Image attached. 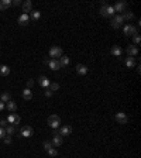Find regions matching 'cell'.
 Returning a JSON list of instances; mask_svg holds the SVG:
<instances>
[{
    "label": "cell",
    "instance_id": "cell-39",
    "mask_svg": "<svg viewBox=\"0 0 141 158\" xmlns=\"http://www.w3.org/2000/svg\"><path fill=\"white\" fill-rule=\"evenodd\" d=\"M49 61H51V59H49V58H45V59H44V61H42V62H44V64H45V65H48V64H49Z\"/></svg>",
    "mask_w": 141,
    "mask_h": 158
},
{
    "label": "cell",
    "instance_id": "cell-11",
    "mask_svg": "<svg viewBox=\"0 0 141 158\" xmlns=\"http://www.w3.org/2000/svg\"><path fill=\"white\" fill-rule=\"evenodd\" d=\"M127 54H128V57H131V58H134L137 54H138V48L136 47V45H128L127 47Z\"/></svg>",
    "mask_w": 141,
    "mask_h": 158
},
{
    "label": "cell",
    "instance_id": "cell-14",
    "mask_svg": "<svg viewBox=\"0 0 141 158\" xmlns=\"http://www.w3.org/2000/svg\"><path fill=\"white\" fill-rule=\"evenodd\" d=\"M59 66L61 68H67L68 65H69V62H70V59H69V57H67V55H62L61 58H59Z\"/></svg>",
    "mask_w": 141,
    "mask_h": 158
},
{
    "label": "cell",
    "instance_id": "cell-1",
    "mask_svg": "<svg viewBox=\"0 0 141 158\" xmlns=\"http://www.w3.org/2000/svg\"><path fill=\"white\" fill-rule=\"evenodd\" d=\"M59 124H61V118H59V116H57V115H51V116L48 117V126H49V127H52V128H58Z\"/></svg>",
    "mask_w": 141,
    "mask_h": 158
},
{
    "label": "cell",
    "instance_id": "cell-20",
    "mask_svg": "<svg viewBox=\"0 0 141 158\" xmlns=\"http://www.w3.org/2000/svg\"><path fill=\"white\" fill-rule=\"evenodd\" d=\"M6 107H7V110L11 112V113H14V112L17 110V105H16V102H13V100L7 102V103H6Z\"/></svg>",
    "mask_w": 141,
    "mask_h": 158
},
{
    "label": "cell",
    "instance_id": "cell-23",
    "mask_svg": "<svg viewBox=\"0 0 141 158\" xmlns=\"http://www.w3.org/2000/svg\"><path fill=\"white\" fill-rule=\"evenodd\" d=\"M11 6V0H0V10H6Z\"/></svg>",
    "mask_w": 141,
    "mask_h": 158
},
{
    "label": "cell",
    "instance_id": "cell-6",
    "mask_svg": "<svg viewBox=\"0 0 141 158\" xmlns=\"http://www.w3.org/2000/svg\"><path fill=\"white\" fill-rule=\"evenodd\" d=\"M123 33H124L126 36H128V37H131V36H136V34H138L137 28H136L134 26H131V24H127V26H124V28H123Z\"/></svg>",
    "mask_w": 141,
    "mask_h": 158
},
{
    "label": "cell",
    "instance_id": "cell-34",
    "mask_svg": "<svg viewBox=\"0 0 141 158\" xmlns=\"http://www.w3.org/2000/svg\"><path fill=\"white\" fill-rule=\"evenodd\" d=\"M3 140H4V143H6V144H11V137H10V136H6Z\"/></svg>",
    "mask_w": 141,
    "mask_h": 158
},
{
    "label": "cell",
    "instance_id": "cell-13",
    "mask_svg": "<svg viewBox=\"0 0 141 158\" xmlns=\"http://www.w3.org/2000/svg\"><path fill=\"white\" fill-rule=\"evenodd\" d=\"M52 136H54V138H52V141H51V143H52V145H54V147H59V145L62 144V137L59 136V133L52 134Z\"/></svg>",
    "mask_w": 141,
    "mask_h": 158
},
{
    "label": "cell",
    "instance_id": "cell-36",
    "mask_svg": "<svg viewBox=\"0 0 141 158\" xmlns=\"http://www.w3.org/2000/svg\"><path fill=\"white\" fill-rule=\"evenodd\" d=\"M33 85H34V80H33V79H30V80L27 82V89H31V88H33Z\"/></svg>",
    "mask_w": 141,
    "mask_h": 158
},
{
    "label": "cell",
    "instance_id": "cell-10",
    "mask_svg": "<svg viewBox=\"0 0 141 158\" xmlns=\"http://www.w3.org/2000/svg\"><path fill=\"white\" fill-rule=\"evenodd\" d=\"M21 9H23L24 14H28V13L33 11V3H31L30 0H27V1H24V3L21 4Z\"/></svg>",
    "mask_w": 141,
    "mask_h": 158
},
{
    "label": "cell",
    "instance_id": "cell-17",
    "mask_svg": "<svg viewBox=\"0 0 141 158\" xmlns=\"http://www.w3.org/2000/svg\"><path fill=\"white\" fill-rule=\"evenodd\" d=\"M113 9H114V11H126V3L124 1H119V3H116L113 6Z\"/></svg>",
    "mask_w": 141,
    "mask_h": 158
},
{
    "label": "cell",
    "instance_id": "cell-37",
    "mask_svg": "<svg viewBox=\"0 0 141 158\" xmlns=\"http://www.w3.org/2000/svg\"><path fill=\"white\" fill-rule=\"evenodd\" d=\"M11 4H14V6H20V4H23L20 0H14V1H11Z\"/></svg>",
    "mask_w": 141,
    "mask_h": 158
},
{
    "label": "cell",
    "instance_id": "cell-30",
    "mask_svg": "<svg viewBox=\"0 0 141 158\" xmlns=\"http://www.w3.org/2000/svg\"><path fill=\"white\" fill-rule=\"evenodd\" d=\"M42 148L48 151V150L54 148V145H52V143H51V141H44V144H42Z\"/></svg>",
    "mask_w": 141,
    "mask_h": 158
},
{
    "label": "cell",
    "instance_id": "cell-4",
    "mask_svg": "<svg viewBox=\"0 0 141 158\" xmlns=\"http://www.w3.org/2000/svg\"><path fill=\"white\" fill-rule=\"evenodd\" d=\"M6 120H7L9 124H11V126H14V127H17V126L20 124V116H18L17 113H11Z\"/></svg>",
    "mask_w": 141,
    "mask_h": 158
},
{
    "label": "cell",
    "instance_id": "cell-27",
    "mask_svg": "<svg viewBox=\"0 0 141 158\" xmlns=\"http://www.w3.org/2000/svg\"><path fill=\"white\" fill-rule=\"evenodd\" d=\"M40 17H41V13H40L38 10H33V11H31V17H30V20L37 21V20H40Z\"/></svg>",
    "mask_w": 141,
    "mask_h": 158
},
{
    "label": "cell",
    "instance_id": "cell-31",
    "mask_svg": "<svg viewBox=\"0 0 141 158\" xmlns=\"http://www.w3.org/2000/svg\"><path fill=\"white\" fill-rule=\"evenodd\" d=\"M133 41H134V45L137 47V45L140 44V41H141L140 36H138V34H136V36H133Z\"/></svg>",
    "mask_w": 141,
    "mask_h": 158
},
{
    "label": "cell",
    "instance_id": "cell-19",
    "mask_svg": "<svg viewBox=\"0 0 141 158\" xmlns=\"http://www.w3.org/2000/svg\"><path fill=\"white\" fill-rule=\"evenodd\" d=\"M48 66H49V69H52V71H58V69H61L59 62H58L57 59H51L49 64H48Z\"/></svg>",
    "mask_w": 141,
    "mask_h": 158
},
{
    "label": "cell",
    "instance_id": "cell-33",
    "mask_svg": "<svg viewBox=\"0 0 141 158\" xmlns=\"http://www.w3.org/2000/svg\"><path fill=\"white\" fill-rule=\"evenodd\" d=\"M48 154H49L51 157H55V155L58 154V151H57L55 148H51V150H48Z\"/></svg>",
    "mask_w": 141,
    "mask_h": 158
},
{
    "label": "cell",
    "instance_id": "cell-25",
    "mask_svg": "<svg viewBox=\"0 0 141 158\" xmlns=\"http://www.w3.org/2000/svg\"><path fill=\"white\" fill-rule=\"evenodd\" d=\"M10 74V68L7 65H0V75L1 76H7Z\"/></svg>",
    "mask_w": 141,
    "mask_h": 158
},
{
    "label": "cell",
    "instance_id": "cell-2",
    "mask_svg": "<svg viewBox=\"0 0 141 158\" xmlns=\"http://www.w3.org/2000/svg\"><path fill=\"white\" fill-rule=\"evenodd\" d=\"M99 13L103 16V17H111L114 14V9L111 6H107V4H103L102 9L99 10Z\"/></svg>",
    "mask_w": 141,
    "mask_h": 158
},
{
    "label": "cell",
    "instance_id": "cell-8",
    "mask_svg": "<svg viewBox=\"0 0 141 158\" xmlns=\"http://www.w3.org/2000/svg\"><path fill=\"white\" fill-rule=\"evenodd\" d=\"M58 133H59V136H61V137L70 136V133H72V127H70V126H62V127L58 130Z\"/></svg>",
    "mask_w": 141,
    "mask_h": 158
},
{
    "label": "cell",
    "instance_id": "cell-22",
    "mask_svg": "<svg viewBox=\"0 0 141 158\" xmlns=\"http://www.w3.org/2000/svg\"><path fill=\"white\" fill-rule=\"evenodd\" d=\"M31 97H33V92H31V89H24L23 90V99L24 100H31Z\"/></svg>",
    "mask_w": 141,
    "mask_h": 158
},
{
    "label": "cell",
    "instance_id": "cell-18",
    "mask_svg": "<svg viewBox=\"0 0 141 158\" xmlns=\"http://www.w3.org/2000/svg\"><path fill=\"white\" fill-rule=\"evenodd\" d=\"M110 54L114 55V57H120V55H121V48H120L119 45H113V47L110 48Z\"/></svg>",
    "mask_w": 141,
    "mask_h": 158
},
{
    "label": "cell",
    "instance_id": "cell-15",
    "mask_svg": "<svg viewBox=\"0 0 141 158\" xmlns=\"http://www.w3.org/2000/svg\"><path fill=\"white\" fill-rule=\"evenodd\" d=\"M76 72L79 74V75H86L88 74V66L86 65H83V64H78L76 65Z\"/></svg>",
    "mask_w": 141,
    "mask_h": 158
},
{
    "label": "cell",
    "instance_id": "cell-9",
    "mask_svg": "<svg viewBox=\"0 0 141 158\" xmlns=\"http://www.w3.org/2000/svg\"><path fill=\"white\" fill-rule=\"evenodd\" d=\"M127 116H126V113H123V112H119V113H116V121L119 123V124H126L127 123Z\"/></svg>",
    "mask_w": 141,
    "mask_h": 158
},
{
    "label": "cell",
    "instance_id": "cell-21",
    "mask_svg": "<svg viewBox=\"0 0 141 158\" xmlns=\"http://www.w3.org/2000/svg\"><path fill=\"white\" fill-rule=\"evenodd\" d=\"M124 64H126L127 68H134V66H136V61H134V58H131V57H127V58L124 59Z\"/></svg>",
    "mask_w": 141,
    "mask_h": 158
},
{
    "label": "cell",
    "instance_id": "cell-24",
    "mask_svg": "<svg viewBox=\"0 0 141 158\" xmlns=\"http://www.w3.org/2000/svg\"><path fill=\"white\" fill-rule=\"evenodd\" d=\"M0 100H1L3 103H7V102H10V100H11V95H10V93H7V92H3V93H1V96H0Z\"/></svg>",
    "mask_w": 141,
    "mask_h": 158
},
{
    "label": "cell",
    "instance_id": "cell-32",
    "mask_svg": "<svg viewBox=\"0 0 141 158\" xmlns=\"http://www.w3.org/2000/svg\"><path fill=\"white\" fill-rule=\"evenodd\" d=\"M7 136V133H6V128L4 127H0V138H4Z\"/></svg>",
    "mask_w": 141,
    "mask_h": 158
},
{
    "label": "cell",
    "instance_id": "cell-26",
    "mask_svg": "<svg viewBox=\"0 0 141 158\" xmlns=\"http://www.w3.org/2000/svg\"><path fill=\"white\" fill-rule=\"evenodd\" d=\"M16 131H17V128H16L14 126H11V124H9V126L6 127V133H7V136H13Z\"/></svg>",
    "mask_w": 141,
    "mask_h": 158
},
{
    "label": "cell",
    "instance_id": "cell-16",
    "mask_svg": "<svg viewBox=\"0 0 141 158\" xmlns=\"http://www.w3.org/2000/svg\"><path fill=\"white\" fill-rule=\"evenodd\" d=\"M38 83H40L41 88H48L51 82H49V79L47 78V76H40L38 78Z\"/></svg>",
    "mask_w": 141,
    "mask_h": 158
},
{
    "label": "cell",
    "instance_id": "cell-28",
    "mask_svg": "<svg viewBox=\"0 0 141 158\" xmlns=\"http://www.w3.org/2000/svg\"><path fill=\"white\" fill-rule=\"evenodd\" d=\"M121 17H123V20H128V21H130V20L134 18V14H133L131 11H124V14H123Z\"/></svg>",
    "mask_w": 141,
    "mask_h": 158
},
{
    "label": "cell",
    "instance_id": "cell-12",
    "mask_svg": "<svg viewBox=\"0 0 141 158\" xmlns=\"http://www.w3.org/2000/svg\"><path fill=\"white\" fill-rule=\"evenodd\" d=\"M28 23H30V16L23 13V14L18 17V24H20V26H27Z\"/></svg>",
    "mask_w": 141,
    "mask_h": 158
},
{
    "label": "cell",
    "instance_id": "cell-38",
    "mask_svg": "<svg viewBox=\"0 0 141 158\" xmlns=\"http://www.w3.org/2000/svg\"><path fill=\"white\" fill-rule=\"evenodd\" d=\"M51 95H52V92H51L49 89H47V90H45V96H48V97H49Z\"/></svg>",
    "mask_w": 141,
    "mask_h": 158
},
{
    "label": "cell",
    "instance_id": "cell-35",
    "mask_svg": "<svg viewBox=\"0 0 141 158\" xmlns=\"http://www.w3.org/2000/svg\"><path fill=\"white\" fill-rule=\"evenodd\" d=\"M0 127H4V128H6V127H7V120L1 118V120H0Z\"/></svg>",
    "mask_w": 141,
    "mask_h": 158
},
{
    "label": "cell",
    "instance_id": "cell-29",
    "mask_svg": "<svg viewBox=\"0 0 141 158\" xmlns=\"http://www.w3.org/2000/svg\"><path fill=\"white\" fill-rule=\"evenodd\" d=\"M47 89H49V90H51V92H52V93H54V92H55V90H58V89H59V85H58V83H55V82H54V83H49V86H48V88H47Z\"/></svg>",
    "mask_w": 141,
    "mask_h": 158
},
{
    "label": "cell",
    "instance_id": "cell-5",
    "mask_svg": "<svg viewBox=\"0 0 141 158\" xmlns=\"http://www.w3.org/2000/svg\"><path fill=\"white\" fill-rule=\"evenodd\" d=\"M123 23H124V20H123L121 14H119V16H114V17L111 18V23H110V24H111L113 28H120Z\"/></svg>",
    "mask_w": 141,
    "mask_h": 158
},
{
    "label": "cell",
    "instance_id": "cell-7",
    "mask_svg": "<svg viewBox=\"0 0 141 158\" xmlns=\"http://www.w3.org/2000/svg\"><path fill=\"white\" fill-rule=\"evenodd\" d=\"M33 128L30 127V126H24V127H21V130H20V134H21V137H26V138H28V137H31L33 136Z\"/></svg>",
    "mask_w": 141,
    "mask_h": 158
},
{
    "label": "cell",
    "instance_id": "cell-3",
    "mask_svg": "<svg viewBox=\"0 0 141 158\" xmlns=\"http://www.w3.org/2000/svg\"><path fill=\"white\" fill-rule=\"evenodd\" d=\"M49 57H51V59L61 58V57H62V48H61V47H52V48L49 49Z\"/></svg>",
    "mask_w": 141,
    "mask_h": 158
},
{
    "label": "cell",
    "instance_id": "cell-40",
    "mask_svg": "<svg viewBox=\"0 0 141 158\" xmlns=\"http://www.w3.org/2000/svg\"><path fill=\"white\" fill-rule=\"evenodd\" d=\"M3 109H4V103H3V102H1V100H0V112H1V110H3Z\"/></svg>",
    "mask_w": 141,
    "mask_h": 158
}]
</instances>
